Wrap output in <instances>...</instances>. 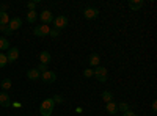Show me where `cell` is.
I'll return each mask as SVG.
<instances>
[{
  "instance_id": "6da1fadb",
  "label": "cell",
  "mask_w": 157,
  "mask_h": 116,
  "mask_svg": "<svg viewBox=\"0 0 157 116\" xmlns=\"http://www.w3.org/2000/svg\"><path fill=\"white\" fill-rule=\"evenodd\" d=\"M54 107H55V102L52 100V97H47L41 102V105H39V113H41V116H52Z\"/></svg>"
},
{
  "instance_id": "7a4b0ae2",
  "label": "cell",
  "mask_w": 157,
  "mask_h": 116,
  "mask_svg": "<svg viewBox=\"0 0 157 116\" xmlns=\"http://www.w3.org/2000/svg\"><path fill=\"white\" fill-rule=\"evenodd\" d=\"M93 77H96V80L101 82V83H105L107 79H109V72H107V68L104 66H98L93 69Z\"/></svg>"
},
{
  "instance_id": "3957f363",
  "label": "cell",
  "mask_w": 157,
  "mask_h": 116,
  "mask_svg": "<svg viewBox=\"0 0 157 116\" xmlns=\"http://www.w3.org/2000/svg\"><path fill=\"white\" fill-rule=\"evenodd\" d=\"M98 16H99V9L94 8V6H86V8L83 9V17H85L86 21H94Z\"/></svg>"
},
{
  "instance_id": "277c9868",
  "label": "cell",
  "mask_w": 157,
  "mask_h": 116,
  "mask_svg": "<svg viewBox=\"0 0 157 116\" xmlns=\"http://www.w3.org/2000/svg\"><path fill=\"white\" fill-rule=\"evenodd\" d=\"M68 24H69V21H68L66 16H57V17H54V25H55V28H57V30L66 28V27H68Z\"/></svg>"
},
{
  "instance_id": "5b68a950",
  "label": "cell",
  "mask_w": 157,
  "mask_h": 116,
  "mask_svg": "<svg viewBox=\"0 0 157 116\" xmlns=\"http://www.w3.org/2000/svg\"><path fill=\"white\" fill-rule=\"evenodd\" d=\"M49 32H50V27H49V25H44V24H43V25H36L35 30H33V33H35L36 36H39V38L47 36Z\"/></svg>"
},
{
  "instance_id": "8992f818",
  "label": "cell",
  "mask_w": 157,
  "mask_h": 116,
  "mask_svg": "<svg viewBox=\"0 0 157 116\" xmlns=\"http://www.w3.org/2000/svg\"><path fill=\"white\" fill-rule=\"evenodd\" d=\"M39 19H41V22L44 25H49L50 22H54V14H52L50 9H44L41 14H39Z\"/></svg>"
},
{
  "instance_id": "52a82bcc",
  "label": "cell",
  "mask_w": 157,
  "mask_h": 116,
  "mask_svg": "<svg viewBox=\"0 0 157 116\" xmlns=\"http://www.w3.org/2000/svg\"><path fill=\"white\" fill-rule=\"evenodd\" d=\"M41 80L44 83H54L57 80V74L54 71H46V72L41 74Z\"/></svg>"
},
{
  "instance_id": "ba28073f",
  "label": "cell",
  "mask_w": 157,
  "mask_h": 116,
  "mask_svg": "<svg viewBox=\"0 0 157 116\" xmlns=\"http://www.w3.org/2000/svg\"><path fill=\"white\" fill-rule=\"evenodd\" d=\"M5 55H6L8 63L16 61V60L19 58V49H17V47H10V49H8V52H6Z\"/></svg>"
},
{
  "instance_id": "9c48e42d",
  "label": "cell",
  "mask_w": 157,
  "mask_h": 116,
  "mask_svg": "<svg viewBox=\"0 0 157 116\" xmlns=\"http://www.w3.org/2000/svg\"><path fill=\"white\" fill-rule=\"evenodd\" d=\"M21 27H22V19H21V17H14V19L10 21L8 28H10L11 32H16V30H19Z\"/></svg>"
},
{
  "instance_id": "30bf717a",
  "label": "cell",
  "mask_w": 157,
  "mask_h": 116,
  "mask_svg": "<svg viewBox=\"0 0 157 116\" xmlns=\"http://www.w3.org/2000/svg\"><path fill=\"white\" fill-rule=\"evenodd\" d=\"M11 104H13V102L10 99V94L5 93V91L0 93V105H2V107H10Z\"/></svg>"
},
{
  "instance_id": "8fae6325",
  "label": "cell",
  "mask_w": 157,
  "mask_h": 116,
  "mask_svg": "<svg viewBox=\"0 0 157 116\" xmlns=\"http://www.w3.org/2000/svg\"><path fill=\"white\" fill-rule=\"evenodd\" d=\"M99 63H101V57L98 54H91L90 58H88V64L91 68H98L99 66Z\"/></svg>"
},
{
  "instance_id": "7c38bea8",
  "label": "cell",
  "mask_w": 157,
  "mask_h": 116,
  "mask_svg": "<svg viewBox=\"0 0 157 116\" xmlns=\"http://www.w3.org/2000/svg\"><path fill=\"white\" fill-rule=\"evenodd\" d=\"M27 79H29V80H39V79H41V74L38 72L36 68L29 69V71H27Z\"/></svg>"
},
{
  "instance_id": "4fadbf2b",
  "label": "cell",
  "mask_w": 157,
  "mask_h": 116,
  "mask_svg": "<svg viewBox=\"0 0 157 116\" xmlns=\"http://www.w3.org/2000/svg\"><path fill=\"white\" fill-rule=\"evenodd\" d=\"M50 60H52V57H50V54L47 52V50H43V52L39 54V63L41 64H49Z\"/></svg>"
},
{
  "instance_id": "5bb4252c",
  "label": "cell",
  "mask_w": 157,
  "mask_h": 116,
  "mask_svg": "<svg viewBox=\"0 0 157 116\" xmlns=\"http://www.w3.org/2000/svg\"><path fill=\"white\" fill-rule=\"evenodd\" d=\"M143 6V0H130L129 2V8L132 11H138Z\"/></svg>"
},
{
  "instance_id": "9a60e30c",
  "label": "cell",
  "mask_w": 157,
  "mask_h": 116,
  "mask_svg": "<svg viewBox=\"0 0 157 116\" xmlns=\"http://www.w3.org/2000/svg\"><path fill=\"white\" fill-rule=\"evenodd\" d=\"M105 110H107V113H110V114H116V113H118L116 102H109V104H105Z\"/></svg>"
},
{
  "instance_id": "2e32d148",
  "label": "cell",
  "mask_w": 157,
  "mask_h": 116,
  "mask_svg": "<svg viewBox=\"0 0 157 116\" xmlns=\"http://www.w3.org/2000/svg\"><path fill=\"white\" fill-rule=\"evenodd\" d=\"M8 24H10V16H8V13L0 11V27H2V25H8Z\"/></svg>"
},
{
  "instance_id": "e0dca14e",
  "label": "cell",
  "mask_w": 157,
  "mask_h": 116,
  "mask_svg": "<svg viewBox=\"0 0 157 116\" xmlns=\"http://www.w3.org/2000/svg\"><path fill=\"white\" fill-rule=\"evenodd\" d=\"M25 19H27V22H29V24H35V22H36V19H38L36 11H29V13H27V17H25Z\"/></svg>"
},
{
  "instance_id": "ac0fdd59",
  "label": "cell",
  "mask_w": 157,
  "mask_h": 116,
  "mask_svg": "<svg viewBox=\"0 0 157 116\" xmlns=\"http://www.w3.org/2000/svg\"><path fill=\"white\" fill-rule=\"evenodd\" d=\"M102 100H105V104H109V102H113V93H112V91H104V93H102Z\"/></svg>"
},
{
  "instance_id": "d6986e66",
  "label": "cell",
  "mask_w": 157,
  "mask_h": 116,
  "mask_svg": "<svg viewBox=\"0 0 157 116\" xmlns=\"http://www.w3.org/2000/svg\"><path fill=\"white\" fill-rule=\"evenodd\" d=\"M11 85H13V83H11V80H10V79H3V80H2V83H0V88H2L3 91L6 93L8 89L11 88Z\"/></svg>"
},
{
  "instance_id": "ffe728a7",
  "label": "cell",
  "mask_w": 157,
  "mask_h": 116,
  "mask_svg": "<svg viewBox=\"0 0 157 116\" xmlns=\"http://www.w3.org/2000/svg\"><path fill=\"white\" fill-rule=\"evenodd\" d=\"M10 49V41L6 38H0V50H8Z\"/></svg>"
},
{
  "instance_id": "44dd1931",
  "label": "cell",
  "mask_w": 157,
  "mask_h": 116,
  "mask_svg": "<svg viewBox=\"0 0 157 116\" xmlns=\"http://www.w3.org/2000/svg\"><path fill=\"white\" fill-rule=\"evenodd\" d=\"M116 107H118V110H120L121 113H126V111L130 110L129 108V104H126V102H120V104H116Z\"/></svg>"
},
{
  "instance_id": "7402d4cb",
  "label": "cell",
  "mask_w": 157,
  "mask_h": 116,
  "mask_svg": "<svg viewBox=\"0 0 157 116\" xmlns=\"http://www.w3.org/2000/svg\"><path fill=\"white\" fill-rule=\"evenodd\" d=\"M6 64H8L6 55H5V54H2V52H0V69H2V68H5Z\"/></svg>"
},
{
  "instance_id": "603a6c76",
  "label": "cell",
  "mask_w": 157,
  "mask_h": 116,
  "mask_svg": "<svg viewBox=\"0 0 157 116\" xmlns=\"http://www.w3.org/2000/svg\"><path fill=\"white\" fill-rule=\"evenodd\" d=\"M83 77H85V79H91V77H93V69H91V68L85 69L83 71Z\"/></svg>"
},
{
  "instance_id": "cb8c5ba5",
  "label": "cell",
  "mask_w": 157,
  "mask_h": 116,
  "mask_svg": "<svg viewBox=\"0 0 157 116\" xmlns=\"http://www.w3.org/2000/svg\"><path fill=\"white\" fill-rule=\"evenodd\" d=\"M36 69H38V72H39V74H43V72H46V71H47V64H41V63H39L38 66H36Z\"/></svg>"
},
{
  "instance_id": "d4e9b609",
  "label": "cell",
  "mask_w": 157,
  "mask_h": 116,
  "mask_svg": "<svg viewBox=\"0 0 157 116\" xmlns=\"http://www.w3.org/2000/svg\"><path fill=\"white\" fill-rule=\"evenodd\" d=\"M52 100L55 102V104H63L64 102V99H63V96H60V94H57V96H54L52 97Z\"/></svg>"
},
{
  "instance_id": "484cf974",
  "label": "cell",
  "mask_w": 157,
  "mask_h": 116,
  "mask_svg": "<svg viewBox=\"0 0 157 116\" xmlns=\"http://www.w3.org/2000/svg\"><path fill=\"white\" fill-rule=\"evenodd\" d=\"M0 32H2V33H5L6 36H10V35L13 33V32L8 28V25H2V27H0Z\"/></svg>"
},
{
  "instance_id": "4316f807",
  "label": "cell",
  "mask_w": 157,
  "mask_h": 116,
  "mask_svg": "<svg viewBox=\"0 0 157 116\" xmlns=\"http://www.w3.org/2000/svg\"><path fill=\"white\" fill-rule=\"evenodd\" d=\"M58 35H60V30H57V28H50L49 36H52V38H58Z\"/></svg>"
},
{
  "instance_id": "83f0119b",
  "label": "cell",
  "mask_w": 157,
  "mask_h": 116,
  "mask_svg": "<svg viewBox=\"0 0 157 116\" xmlns=\"http://www.w3.org/2000/svg\"><path fill=\"white\" fill-rule=\"evenodd\" d=\"M38 3H39V2H29V3H27V8H29V11H35Z\"/></svg>"
},
{
  "instance_id": "f1b7e54d",
  "label": "cell",
  "mask_w": 157,
  "mask_h": 116,
  "mask_svg": "<svg viewBox=\"0 0 157 116\" xmlns=\"http://www.w3.org/2000/svg\"><path fill=\"white\" fill-rule=\"evenodd\" d=\"M123 116H137L132 110H129V111H126V113H123Z\"/></svg>"
},
{
  "instance_id": "f546056e",
  "label": "cell",
  "mask_w": 157,
  "mask_h": 116,
  "mask_svg": "<svg viewBox=\"0 0 157 116\" xmlns=\"http://www.w3.org/2000/svg\"><path fill=\"white\" fill-rule=\"evenodd\" d=\"M151 108H152V111H154V113L157 111V100H154V102H152V107H151Z\"/></svg>"
},
{
  "instance_id": "4dcf8cb0",
  "label": "cell",
  "mask_w": 157,
  "mask_h": 116,
  "mask_svg": "<svg viewBox=\"0 0 157 116\" xmlns=\"http://www.w3.org/2000/svg\"><path fill=\"white\" fill-rule=\"evenodd\" d=\"M6 8H8V5L3 3V5H2V9H0V11H5V13H6Z\"/></svg>"
},
{
  "instance_id": "1f68e13d",
  "label": "cell",
  "mask_w": 157,
  "mask_h": 116,
  "mask_svg": "<svg viewBox=\"0 0 157 116\" xmlns=\"http://www.w3.org/2000/svg\"><path fill=\"white\" fill-rule=\"evenodd\" d=\"M11 105H14L16 108H19V107H21V104H19V102H14V104H11Z\"/></svg>"
},
{
  "instance_id": "d6a6232c",
  "label": "cell",
  "mask_w": 157,
  "mask_h": 116,
  "mask_svg": "<svg viewBox=\"0 0 157 116\" xmlns=\"http://www.w3.org/2000/svg\"><path fill=\"white\" fill-rule=\"evenodd\" d=\"M113 116H116V114H113Z\"/></svg>"
}]
</instances>
